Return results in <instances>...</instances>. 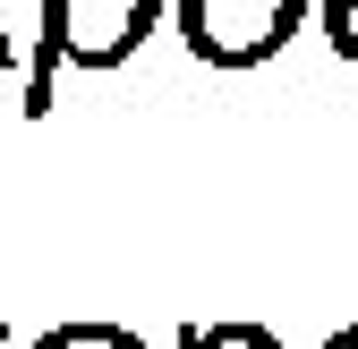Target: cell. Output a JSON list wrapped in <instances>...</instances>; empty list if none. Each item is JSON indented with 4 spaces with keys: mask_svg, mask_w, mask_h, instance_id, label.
Here are the masks:
<instances>
[{
    "mask_svg": "<svg viewBox=\"0 0 358 349\" xmlns=\"http://www.w3.org/2000/svg\"><path fill=\"white\" fill-rule=\"evenodd\" d=\"M324 34H333L341 52L358 60V0H324Z\"/></svg>",
    "mask_w": 358,
    "mask_h": 349,
    "instance_id": "cell-3",
    "label": "cell"
},
{
    "mask_svg": "<svg viewBox=\"0 0 358 349\" xmlns=\"http://www.w3.org/2000/svg\"><path fill=\"white\" fill-rule=\"evenodd\" d=\"M188 349H273V341H264V332H248V324H231V332H196Z\"/></svg>",
    "mask_w": 358,
    "mask_h": 349,
    "instance_id": "cell-4",
    "label": "cell"
},
{
    "mask_svg": "<svg viewBox=\"0 0 358 349\" xmlns=\"http://www.w3.org/2000/svg\"><path fill=\"white\" fill-rule=\"evenodd\" d=\"M154 17H162V0H43V34H52V52H69L77 68L128 60Z\"/></svg>",
    "mask_w": 358,
    "mask_h": 349,
    "instance_id": "cell-2",
    "label": "cell"
},
{
    "mask_svg": "<svg viewBox=\"0 0 358 349\" xmlns=\"http://www.w3.org/2000/svg\"><path fill=\"white\" fill-rule=\"evenodd\" d=\"M307 0H179V34L213 68H256L299 34Z\"/></svg>",
    "mask_w": 358,
    "mask_h": 349,
    "instance_id": "cell-1",
    "label": "cell"
}]
</instances>
